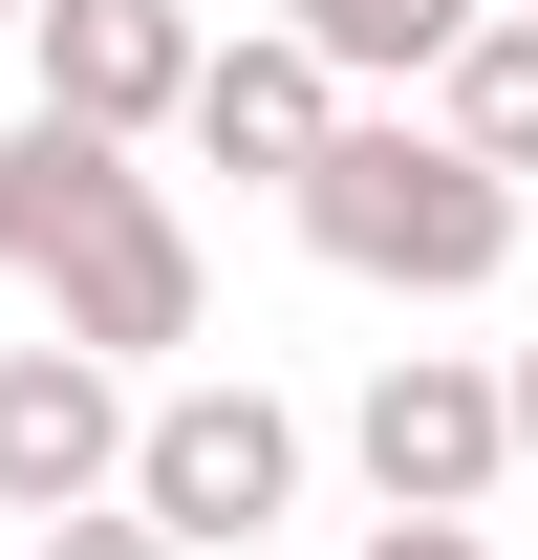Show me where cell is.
Returning <instances> with one entry per match:
<instances>
[{
	"label": "cell",
	"mask_w": 538,
	"mask_h": 560,
	"mask_svg": "<svg viewBox=\"0 0 538 560\" xmlns=\"http://www.w3.org/2000/svg\"><path fill=\"white\" fill-rule=\"evenodd\" d=\"M0 280H44L86 366L195 346V302H215L195 237H173V195H151L108 130H66V108H22V130H0Z\"/></svg>",
	"instance_id": "obj_1"
},
{
	"label": "cell",
	"mask_w": 538,
	"mask_h": 560,
	"mask_svg": "<svg viewBox=\"0 0 538 560\" xmlns=\"http://www.w3.org/2000/svg\"><path fill=\"white\" fill-rule=\"evenodd\" d=\"M280 195H302V237H324L344 280H388V302H473V280L517 259V173H473V151L409 130V108H344Z\"/></svg>",
	"instance_id": "obj_2"
},
{
	"label": "cell",
	"mask_w": 538,
	"mask_h": 560,
	"mask_svg": "<svg viewBox=\"0 0 538 560\" xmlns=\"http://www.w3.org/2000/svg\"><path fill=\"white\" fill-rule=\"evenodd\" d=\"M173 560H237L280 539V495H302V410L280 388H173V410H130V475H108Z\"/></svg>",
	"instance_id": "obj_3"
},
{
	"label": "cell",
	"mask_w": 538,
	"mask_h": 560,
	"mask_svg": "<svg viewBox=\"0 0 538 560\" xmlns=\"http://www.w3.org/2000/svg\"><path fill=\"white\" fill-rule=\"evenodd\" d=\"M344 453H366V495H388V517H473V495L517 475V453H495V366H453V346H388V366H366Z\"/></svg>",
	"instance_id": "obj_4"
},
{
	"label": "cell",
	"mask_w": 538,
	"mask_h": 560,
	"mask_svg": "<svg viewBox=\"0 0 538 560\" xmlns=\"http://www.w3.org/2000/svg\"><path fill=\"white\" fill-rule=\"evenodd\" d=\"M22 66L66 130H173V86H195V0H22Z\"/></svg>",
	"instance_id": "obj_5"
},
{
	"label": "cell",
	"mask_w": 538,
	"mask_h": 560,
	"mask_svg": "<svg viewBox=\"0 0 538 560\" xmlns=\"http://www.w3.org/2000/svg\"><path fill=\"white\" fill-rule=\"evenodd\" d=\"M108 475H130V366L0 346V517H86Z\"/></svg>",
	"instance_id": "obj_6"
},
{
	"label": "cell",
	"mask_w": 538,
	"mask_h": 560,
	"mask_svg": "<svg viewBox=\"0 0 538 560\" xmlns=\"http://www.w3.org/2000/svg\"><path fill=\"white\" fill-rule=\"evenodd\" d=\"M173 130H195L215 173H302V151L344 130V86H324V66H302V44L259 22V44H195V86H173Z\"/></svg>",
	"instance_id": "obj_7"
},
{
	"label": "cell",
	"mask_w": 538,
	"mask_h": 560,
	"mask_svg": "<svg viewBox=\"0 0 538 560\" xmlns=\"http://www.w3.org/2000/svg\"><path fill=\"white\" fill-rule=\"evenodd\" d=\"M473 22H495V0H280V44H302L324 86H431Z\"/></svg>",
	"instance_id": "obj_8"
},
{
	"label": "cell",
	"mask_w": 538,
	"mask_h": 560,
	"mask_svg": "<svg viewBox=\"0 0 538 560\" xmlns=\"http://www.w3.org/2000/svg\"><path fill=\"white\" fill-rule=\"evenodd\" d=\"M431 130H453L473 173H517V195H538V22H473L453 66H431Z\"/></svg>",
	"instance_id": "obj_9"
},
{
	"label": "cell",
	"mask_w": 538,
	"mask_h": 560,
	"mask_svg": "<svg viewBox=\"0 0 538 560\" xmlns=\"http://www.w3.org/2000/svg\"><path fill=\"white\" fill-rule=\"evenodd\" d=\"M44 560H173V539H151L130 495H86V517H44Z\"/></svg>",
	"instance_id": "obj_10"
},
{
	"label": "cell",
	"mask_w": 538,
	"mask_h": 560,
	"mask_svg": "<svg viewBox=\"0 0 538 560\" xmlns=\"http://www.w3.org/2000/svg\"><path fill=\"white\" fill-rule=\"evenodd\" d=\"M495 453H517V475H538V346L495 366Z\"/></svg>",
	"instance_id": "obj_11"
},
{
	"label": "cell",
	"mask_w": 538,
	"mask_h": 560,
	"mask_svg": "<svg viewBox=\"0 0 538 560\" xmlns=\"http://www.w3.org/2000/svg\"><path fill=\"white\" fill-rule=\"evenodd\" d=\"M366 560H495V539H473V517H388Z\"/></svg>",
	"instance_id": "obj_12"
},
{
	"label": "cell",
	"mask_w": 538,
	"mask_h": 560,
	"mask_svg": "<svg viewBox=\"0 0 538 560\" xmlns=\"http://www.w3.org/2000/svg\"><path fill=\"white\" fill-rule=\"evenodd\" d=\"M495 22H538V0H495Z\"/></svg>",
	"instance_id": "obj_13"
},
{
	"label": "cell",
	"mask_w": 538,
	"mask_h": 560,
	"mask_svg": "<svg viewBox=\"0 0 538 560\" xmlns=\"http://www.w3.org/2000/svg\"><path fill=\"white\" fill-rule=\"evenodd\" d=\"M0 22H22V0H0Z\"/></svg>",
	"instance_id": "obj_14"
}]
</instances>
